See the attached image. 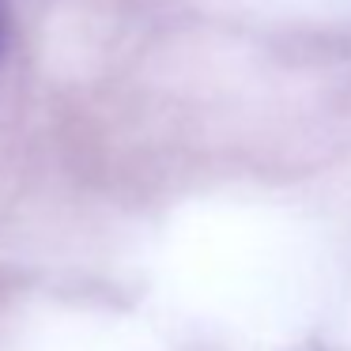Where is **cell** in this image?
Listing matches in <instances>:
<instances>
[{"instance_id": "1", "label": "cell", "mask_w": 351, "mask_h": 351, "mask_svg": "<svg viewBox=\"0 0 351 351\" xmlns=\"http://www.w3.org/2000/svg\"><path fill=\"white\" fill-rule=\"evenodd\" d=\"M0 42H4V27H0Z\"/></svg>"}]
</instances>
